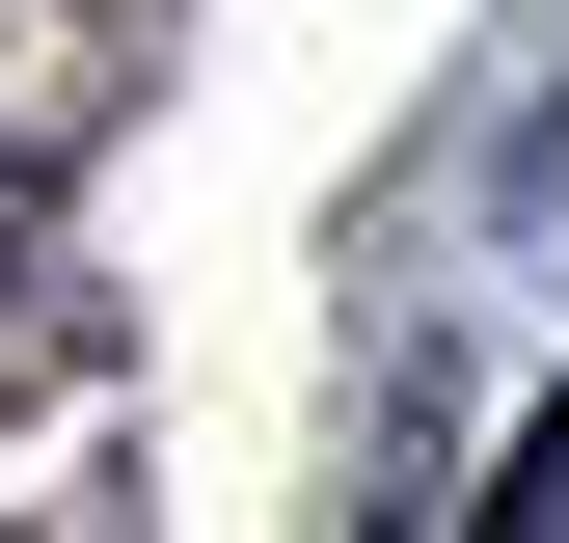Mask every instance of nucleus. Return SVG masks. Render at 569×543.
Instances as JSON below:
<instances>
[{"mask_svg":"<svg viewBox=\"0 0 569 543\" xmlns=\"http://www.w3.org/2000/svg\"><path fill=\"white\" fill-rule=\"evenodd\" d=\"M488 516H569V407H542V435H516V490H488Z\"/></svg>","mask_w":569,"mask_h":543,"instance_id":"f257e3e1","label":"nucleus"}]
</instances>
